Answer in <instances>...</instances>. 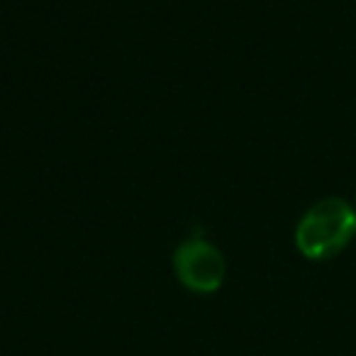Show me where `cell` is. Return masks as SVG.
<instances>
[{
    "mask_svg": "<svg viewBox=\"0 0 356 356\" xmlns=\"http://www.w3.org/2000/svg\"><path fill=\"white\" fill-rule=\"evenodd\" d=\"M173 266L178 281L195 293H215L227 273L220 249L205 239H188L181 244L173 257Z\"/></svg>",
    "mask_w": 356,
    "mask_h": 356,
    "instance_id": "cell-2",
    "label": "cell"
},
{
    "mask_svg": "<svg viewBox=\"0 0 356 356\" xmlns=\"http://www.w3.org/2000/svg\"><path fill=\"white\" fill-rule=\"evenodd\" d=\"M356 237V210L341 198H325L315 203L296 229V244L302 257L332 259Z\"/></svg>",
    "mask_w": 356,
    "mask_h": 356,
    "instance_id": "cell-1",
    "label": "cell"
}]
</instances>
